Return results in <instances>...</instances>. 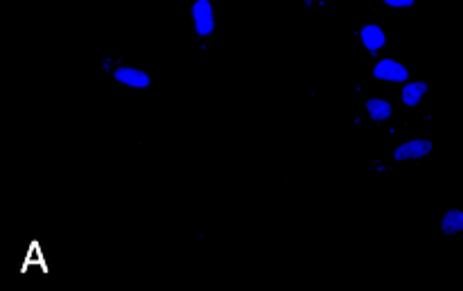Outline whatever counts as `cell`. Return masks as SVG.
<instances>
[{
    "instance_id": "cell-6",
    "label": "cell",
    "mask_w": 463,
    "mask_h": 291,
    "mask_svg": "<svg viewBox=\"0 0 463 291\" xmlns=\"http://www.w3.org/2000/svg\"><path fill=\"white\" fill-rule=\"evenodd\" d=\"M362 41L369 50H380L384 45V32L378 25H366L362 30Z\"/></svg>"
},
{
    "instance_id": "cell-3",
    "label": "cell",
    "mask_w": 463,
    "mask_h": 291,
    "mask_svg": "<svg viewBox=\"0 0 463 291\" xmlns=\"http://www.w3.org/2000/svg\"><path fill=\"white\" fill-rule=\"evenodd\" d=\"M432 152V143L430 140H411V143L401 145L396 149L398 161H411V158H423Z\"/></svg>"
},
{
    "instance_id": "cell-9",
    "label": "cell",
    "mask_w": 463,
    "mask_h": 291,
    "mask_svg": "<svg viewBox=\"0 0 463 291\" xmlns=\"http://www.w3.org/2000/svg\"><path fill=\"white\" fill-rule=\"evenodd\" d=\"M384 3L392 5V7H411L414 0H384Z\"/></svg>"
},
{
    "instance_id": "cell-7",
    "label": "cell",
    "mask_w": 463,
    "mask_h": 291,
    "mask_svg": "<svg viewBox=\"0 0 463 291\" xmlns=\"http://www.w3.org/2000/svg\"><path fill=\"white\" fill-rule=\"evenodd\" d=\"M443 233L446 235H457L463 230V212L461 211H448L443 217Z\"/></svg>"
},
{
    "instance_id": "cell-4",
    "label": "cell",
    "mask_w": 463,
    "mask_h": 291,
    "mask_svg": "<svg viewBox=\"0 0 463 291\" xmlns=\"http://www.w3.org/2000/svg\"><path fill=\"white\" fill-rule=\"evenodd\" d=\"M116 80L127 86H134V89H147L149 86V77L143 70H136V68H118Z\"/></svg>"
},
{
    "instance_id": "cell-2",
    "label": "cell",
    "mask_w": 463,
    "mask_h": 291,
    "mask_svg": "<svg viewBox=\"0 0 463 291\" xmlns=\"http://www.w3.org/2000/svg\"><path fill=\"white\" fill-rule=\"evenodd\" d=\"M407 75H410L407 68L401 66L398 61H393V59H384V61H380L378 66H375V77H378V80L405 81Z\"/></svg>"
},
{
    "instance_id": "cell-1",
    "label": "cell",
    "mask_w": 463,
    "mask_h": 291,
    "mask_svg": "<svg viewBox=\"0 0 463 291\" xmlns=\"http://www.w3.org/2000/svg\"><path fill=\"white\" fill-rule=\"evenodd\" d=\"M193 16H194V27H197L199 36L211 34L213 27H215V21H213V7L208 0H197L193 7Z\"/></svg>"
},
{
    "instance_id": "cell-5",
    "label": "cell",
    "mask_w": 463,
    "mask_h": 291,
    "mask_svg": "<svg viewBox=\"0 0 463 291\" xmlns=\"http://www.w3.org/2000/svg\"><path fill=\"white\" fill-rule=\"evenodd\" d=\"M425 90H428V84H423V81H414V84H407L405 90H402V102H405L407 107H416V104L423 99Z\"/></svg>"
},
{
    "instance_id": "cell-8",
    "label": "cell",
    "mask_w": 463,
    "mask_h": 291,
    "mask_svg": "<svg viewBox=\"0 0 463 291\" xmlns=\"http://www.w3.org/2000/svg\"><path fill=\"white\" fill-rule=\"evenodd\" d=\"M366 108H369L373 120H387V117L392 116V104L384 102V99H369V102H366Z\"/></svg>"
}]
</instances>
